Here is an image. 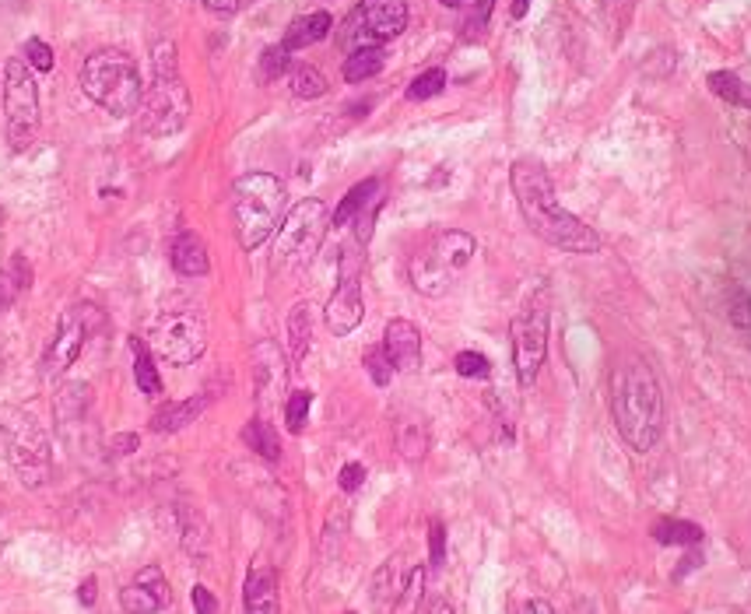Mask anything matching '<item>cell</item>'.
Returning <instances> with one entry per match:
<instances>
[{
	"label": "cell",
	"instance_id": "obj_1",
	"mask_svg": "<svg viewBox=\"0 0 751 614\" xmlns=\"http://www.w3.org/2000/svg\"><path fill=\"white\" fill-rule=\"evenodd\" d=\"M509 183H513L523 222L530 225V232H534L537 239H544V243L562 253H576V257L601 253L604 239L597 236L587 222H580L573 211H566L558 204V193H555V186H551L541 162H530V158L513 162Z\"/></svg>",
	"mask_w": 751,
	"mask_h": 614
},
{
	"label": "cell",
	"instance_id": "obj_2",
	"mask_svg": "<svg viewBox=\"0 0 751 614\" xmlns=\"http://www.w3.org/2000/svg\"><path fill=\"white\" fill-rule=\"evenodd\" d=\"M611 415L636 453H650L664 436V386L643 355H622L611 369Z\"/></svg>",
	"mask_w": 751,
	"mask_h": 614
},
{
	"label": "cell",
	"instance_id": "obj_3",
	"mask_svg": "<svg viewBox=\"0 0 751 614\" xmlns=\"http://www.w3.org/2000/svg\"><path fill=\"white\" fill-rule=\"evenodd\" d=\"M285 183L271 172H246L232 186V218L243 250H260L285 215Z\"/></svg>",
	"mask_w": 751,
	"mask_h": 614
},
{
	"label": "cell",
	"instance_id": "obj_4",
	"mask_svg": "<svg viewBox=\"0 0 751 614\" xmlns=\"http://www.w3.org/2000/svg\"><path fill=\"white\" fill-rule=\"evenodd\" d=\"M81 92L95 102L99 109H106L109 116H130L141 109L144 102V85L141 71H137L134 57H127L123 50H99L85 60L78 74Z\"/></svg>",
	"mask_w": 751,
	"mask_h": 614
},
{
	"label": "cell",
	"instance_id": "obj_5",
	"mask_svg": "<svg viewBox=\"0 0 751 614\" xmlns=\"http://www.w3.org/2000/svg\"><path fill=\"white\" fill-rule=\"evenodd\" d=\"M0 439L8 450V464L22 478V485L39 488L53 474V450L43 425L15 404H0Z\"/></svg>",
	"mask_w": 751,
	"mask_h": 614
},
{
	"label": "cell",
	"instance_id": "obj_6",
	"mask_svg": "<svg viewBox=\"0 0 751 614\" xmlns=\"http://www.w3.org/2000/svg\"><path fill=\"white\" fill-rule=\"evenodd\" d=\"M478 253L474 236L460 229H443L411 257V285L429 299H443Z\"/></svg>",
	"mask_w": 751,
	"mask_h": 614
},
{
	"label": "cell",
	"instance_id": "obj_7",
	"mask_svg": "<svg viewBox=\"0 0 751 614\" xmlns=\"http://www.w3.org/2000/svg\"><path fill=\"white\" fill-rule=\"evenodd\" d=\"M144 120H148L151 134L158 137L176 134L190 120V92L179 78L176 46L172 43L155 46V78L144 92Z\"/></svg>",
	"mask_w": 751,
	"mask_h": 614
},
{
	"label": "cell",
	"instance_id": "obj_8",
	"mask_svg": "<svg viewBox=\"0 0 751 614\" xmlns=\"http://www.w3.org/2000/svg\"><path fill=\"white\" fill-rule=\"evenodd\" d=\"M39 85L32 67L22 57L4 64V130L11 151H29L39 137Z\"/></svg>",
	"mask_w": 751,
	"mask_h": 614
},
{
	"label": "cell",
	"instance_id": "obj_9",
	"mask_svg": "<svg viewBox=\"0 0 751 614\" xmlns=\"http://www.w3.org/2000/svg\"><path fill=\"white\" fill-rule=\"evenodd\" d=\"M327 229H330L327 204H323V200H316V197L299 200V204H295V208L288 211V215L281 218V225H278L274 260H278L281 267H292V271L306 267L309 260L320 253Z\"/></svg>",
	"mask_w": 751,
	"mask_h": 614
},
{
	"label": "cell",
	"instance_id": "obj_10",
	"mask_svg": "<svg viewBox=\"0 0 751 614\" xmlns=\"http://www.w3.org/2000/svg\"><path fill=\"white\" fill-rule=\"evenodd\" d=\"M151 348L162 362L190 365L208 348V323L194 306H169L151 327Z\"/></svg>",
	"mask_w": 751,
	"mask_h": 614
},
{
	"label": "cell",
	"instance_id": "obj_11",
	"mask_svg": "<svg viewBox=\"0 0 751 614\" xmlns=\"http://www.w3.org/2000/svg\"><path fill=\"white\" fill-rule=\"evenodd\" d=\"M408 29V4L404 0H362L348 18H344L337 43L348 53L365 50V46H380L397 39Z\"/></svg>",
	"mask_w": 751,
	"mask_h": 614
},
{
	"label": "cell",
	"instance_id": "obj_12",
	"mask_svg": "<svg viewBox=\"0 0 751 614\" xmlns=\"http://www.w3.org/2000/svg\"><path fill=\"white\" fill-rule=\"evenodd\" d=\"M106 323H109L106 309L95 306V302H78V306L67 309V313L60 316L57 334H53L50 348H46V355H43V372H46V376H64V372L78 362V355L85 351V344L92 341L95 334H102V330H106Z\"/></svg>",
	"mask_w": 751,
	"mask_h": 614
},
{
	"label": "cell",
	"instance_id": "obj_13",
	"mask_svg": "<svg viewBox=\"0 0 751 614\" xmlns=\"http://www.w3.org/2000/svg\"><path fill=\"white\" fill-rule=\"evenodd\" d=\"M548 330H551V309L548 295L537 292L513 320V365L520 386H534L544 358H548Z\"/></svg>",
	"mask_w": 751,
	"mask_h": 614
},
{
	"label": "cell",
	"instance_id": "obj_14",
	"mask_svg": "<svg viewBox=\"0 0 751 614\" xmlns=\"http://www.w3.org/2000/svg\"><path fill=\"white\" fill-rule=\"evenodd\" d=\"M365 316V299H362V281H358V271H344L341 281H337L334 295H330L327 309H323V320H327V330L334 337H348L358 330Z\"/></svg>",
	"mask_w": 751,
	"mask_h": 614
},
{
	"label": "cell",
	"instance_id": "obj_15",
	"mask_svg": "<svg viewBox=\"0 0 751 614\" xmlns=\"http://www.w3.org/2000/svg\"><path fill=\"white\" fill-rule=\"evenodd\" d=\"M411 569L415 565H404L401 555L387 558V562L376 569V576H372V607L380 614H394L397 607L404 604V593H408V583H411Z\"/></svg>",
	"mask_w": 751,
	"mask_h": 614
},
{
	"label": "cell",
	"instance_id": "obj_16",
	"mask_svg": "<svg viewBox=\"0 0 751 614\" xmlns=\"http://www.w3.org/2000/svg\"><path fill=\"white\" fill-rule=\"evenodd\" d=\"M383 348H387L397 372H415L422 365V334L411 320H390L387 334H383Z\"/></svg>",
	"mask_w": 751,
	"mask_h": 614
},
{
	"label": "cell",
	"instance_id": "obj_17",
	"mask_svg": "<svg viewBox=\"0 0 751 614\" xmlns=\"http://www.w3.org/2000/svg\"><path fill=\"white\" fill-rule=\"evenodd\" d=\"M285 355H281V348L274 341H260L257 348H253V376H257V393L260 400H278V393L285 390V379H288V369H285Z\"/></svg>",
	"mask_w": 751,
	"mask_h": 614
},
{
	"label": "cell",
	"instance_id": "obj_18",
	"mask_svg": "<svg viewBox=\"0 0 751 614\" xmlns=\"http://www.w3.org/2000/svg\"><path fill=\"white\" fill-rule=\"evenodd\" d=\"M246 614H281L278 572L271 565H253L246 576Z\"/></svg>",
	"mask_w": 751,
	"mask_h": 614
},
{
	"label": "cell",
	"instance_id": "obj_19",
	"mask_svg": "<svg viewBox=\"0 0 751 614\" xmlns=\"http://www.w3.org/2000/svg\"><path fill=\"white\" fill-rule=\"evenodd\" d=\"M169 260L183 278H204L211 271L208 246H204V239L197 232H179L169 246Z\"/></svg>",
	"mask_w": 751,
	"mask_h": 614
},
{
	"label": "cell",
	"instance_id": "obj_20",
	"mask_svg": "<svg viewBox=\"0 0 751 614\" xmlns=\"http://www.w3.org/2000/svg\"><path fill=\"white\" fill-rule=\"evenodd\" d=\"M211 397H186V400H169V404H162L151 415V432H158V436H165V432H179L186 429L190 422H197L201 418V411L208 407Z\"/></svg>",
	"mask_w": 751,
	"mask_h": 614
},
{
	"label": "cell",
	"instance_id": "obj_21",
	"mask_svg": "<svg viewBox=\"0 0 751 614\" xmlns=\"http://www.w3.org/2000/svg\"><path fill=\"white\" fill-rule=\"evenodd\" d=\"M330 29H334V18H330L327 11H313V15H302V18H295V22L288 25L281 46H285L288 53L309 50V46H316L320 39H327Z\"/></svg>",
	"mask_w": 751,
	"mask_h": 614
},
{
	"label": "cell",
	"instance_id": "obj_22",
	"mask_svg": "<svg viewBox=\"0 0 751 614\" xmlns=\"http://www.w3.org/2000/svg\"><path fill=\"white\" fill-rule=\"evenodd\" d=\"M383 64H387V53H383V46H365V50L348 53L341 74H344V81H348V85H362V81L376 78V74L383 71Z\"/></svg>",
	"mask_w": 751,
	"mask_h": 614
},
{
	"label": "cell",
	"instance_id": "obj_23",
	"mask_svg": "<svg viewBox=\"0 0 751 614\" xmlns=\"http://www.w3.org/2000/svg\"><path fill=\"white\" fill-rule=\"evenodd\" d=\"M309 341H313V313H309V302H295L288 313V355L295 365L306 358Z\"/></svg>",
	"mask_w": 751,
	"mask_h": 614
},
{
	"label": "cell",
	"instance_id": "obj_24",
	"mask_svg": "<svg viewBox=\"0 0 751 614\" xmlns=\"http://www.w3.org/2000/svg\"><path fill=\"white\" fill-rule=\"evenodd\" d=\"M88 404H92V386L81 383V379L64 383L57 390V397H53V411H57L60 422H78V418L88 411Z\"/></svg>",
	"mask_w": 751,
	"mask_h": 614
},
{
	"label": "cell",
	"instance_id": "obj_25",
	"mask_svg": "<svg viewBox=\"0 0 751 614\" xmlns=\"http://www.w3.org/2000/svg\"><path fill=\"white\" fill-rule=\"evenodd\" d=\"M243 443L250 446L257 457L264 460H281V439H278V429H274L267 418H253V422H246L243 429Z\"/></svg>",
	"mask_w": 751,
	"mask_h": 614
},
{
	"label": "cell",
	"instance_id": "obj_26",
	"mask_svg": "<svg viewBox=\"0 0 751 614\" xmlns=\"http://www.w3.org/2000/svg\"><path fill=\"white\" fill-rule=\"evenodd\" d=\"M376 193H383L380 190V179H362L358 186H351L348 193H344V200L337 204V211L330 215V225H348V222H355V215L358 211L369 204Z\"/></svg>",
	"mask_w": 751,
	"mask_h": 614
},
{
	"label": "cell",
	"instance_id": "obj_27",
	"mask_svg": "<svg viewBox=\"0 0 751 614\" xmlns=\"http://www.w3.org/2000/svg\"><path fill=\"white\" fill-rule=\"evenodd\" d=\"M709 92L720 95L723 102H730V106H741V109H751V85L748 81H741L734 71H713L706 78Z\"/></svg>",
	"mask_w": 751,
	"mask_h": 614
},
{
	"label": "cell",
	"instance_id": "obj_28",
	"mask_svg": "<svg viewBox=\"0 0 751 614\" xmlns=\"http://www.w3.org/2000/svg\"><path fill=\"white\" fill-rule=\"evenodd\" d=\"M130 351H134V379H137V386H141V393L158 397V393H162V376H158L148 344H144L141 337H130Z\"/></svg>",
	"mask_w": 751,
	"mask_h": 614
},
{
	"label": "cell",
	"instance_id": "obj_29",
	"mask_svg": "<svg viewBox=\"0 0 751 614\" xmlns=\"http://www.w3.org/2000/svg\"><path fill=\"white\" fill-rule=\"evenodd\" d=\"M179 530H183V548L190 555H204L208 551V523L194 506H179Z\"/></svg>",
	"mask_w": 751,
	"mask_h": 614
},
{
	"label": "cell",
	"instance_id": "obj_30",
	"mask_svg": "<svg viewBox=\"0 0 751 614\" xmlns=\"http://www.w3.org/2000/svg\"><path fill=\"white\" fill-rule=\"evenodd\" d=\"M653 541L657 544H699L702 541V527L699 523H688V520H657L653 523Z\"/></svg>",
	"mask_w": 751,
	"mask_h": 614
},
{
	"label": "cell",
	"instance_id": "obj_31",
	"mask_svg": "<svg viewBox=\"0 0 751 614\" xmlns=\"http://www.w3.org/2000/svg\"><path fill=\"white\" fill-rule=\"evenodd\" d=\"M120 607H123L127 614H158V611H165L169 604H165V600L158 597V593H151L148 586H141V583L134 579V583H127V586L120 590Z\"/></svg>",
	"mask_w": 751,
	"mask_h": 614
},
{
	"label": "cell",
	"instance_id": "obj_32",
	"mask_svg": "<svg viewBox=\"0 0 751 614\" xmlns=\"http://www.w3.org/2000/svg\"><path fill=\"white\" fill-rule=\"evenodd\" d=\"M397 450L404 460H422L429 453V429L422 422H401L397 425Z\"/></svg>",
	"mask_w": 751,
	"mask_h": 614
},
{
	"label": "cell",
	"instance_id": "obj_33",
	"mask_svg": "<svg viewBox=\"0 0 751 614\" xmlns=\"http://www.w3.org/2000/svg\"><path fill=\"white\" fill-rule=\"evenodd\" d=\"M292 95H299V99H320V95H327V78H323L320 67L313 64L292 67Z\"/></svg>",
	"mask_w": 751,
	"mask_h": 614
},
{
	"label": "cell",
	"instance_id": "obj_34",
	"mask_svg": "<svg viewBox=\"0 0 751 614\" xmlns=\"http://www.w3.org/2000/svg\"><path fill=\"white\" fill-rule=\"evenodd\" d=\"M362 365H365V372H369V379H372L376 386H387L390 379H394V372H397L383 344H372V348H365Z\"/></svg>",
	"mask_w": 751,
	"mask_h": 614
},
{
	"label": "cell",
	"instance_id": "obj_35",
	"mask_svg": "<svg viewBox=\"0 0 751 614\" xmlns=\"http://www.w3.org/2000/svg\"><path fill=\"white\" fill-rule=\"evenodd\" d=\"M446 88V71L443 67H429L425 74H418L415 81L408 85V99L411 102H425L432 99V95H439Z\"/></svg>",
	"mask_w": 751,
	"mask_h": 614
},
{
	"label": "cell",
	"instance_id": "obj_36",
	"mask_svg": "<svg viewBox=\"0 0 751 614\" xmlns=\"http://www.w3.org/2000/svg\"><path fill=\"white\" fill-rule=\"evenodd\" d=\"M292 67V57H288V50L285 46H267L264 53H260V67H257V78L264 81H278L281 74Z\"/></svg>",
	"mask_w": 751,
	"mask_h": 614
},
{
	"label": "cell",
	"instance_id": "obj_37",
	"mask_svg": "<svg viewBox=\"0 0 751 614\" xmlns=\"http://www.w3.org/2000/svg\"><path fill=\"white\" fill-rule=\"evenodd\" d=\"M727 316L737 330H751V295L748 288L730 285L727 288Z\"/></svg>",
	"mask_w": 751,
	"mask_h": 614
},
{
	"label": "cell",
	"instance_id": "obj_38",
	"mask_svg": "<svg viewBox=\"0 0 751 614\" xmlns=\"http://www.w3.org/2000/svg\"><path fill=\"white\" fill-rule=\"evenodd\" d=\"M309 407H313V393L309 390H295L292 397L285 400V422L292 432H302L309 422Z\"/></svg>",
	"mask_w": 751,
	"mask_h": 614
},
{
	"label": "cell",
	"instance_id": "obj_39",
	"mask_svg": "<svg viewBox=\"0 0 751 614\" xmlns=\"http://www.w3.org/2000/svg\"><path fill=\"white\" fill-rule=\"evenodd\" d=\"M25 64H29L32 67V71H39V74H46V71H53V64H57V60H53V50H50V43H43V39H29V43H25Z\"/></svg>",
	"mask_w": 751,
	"mask_h": 614
},
{
	"label": "cell",
	"instance_id": "obj_40",
	"mask_svg": "<svg viewBox=\"0 0 751 614\" xmlns=\"http://www.w3.org/2000/svg\"><path fill=\"white\" fill-rule=\"evenodd\" d=\"M453 365H457V372L464 379H485L488 372H492V365H488V358L481 355V351H460V355L453 358Z\"/></svg>",
	"mask_w": 751,
	"mask_h": 614
},
{
	"label": "cell",
	"instance_id": "obj_41",
	"mask_svg": "<svg viewBox=\"0 0 751 614\" xmlns=\"http://www.w3.org/2000/svg\"><path fill=\"white\" fill-rule=\"evenodd\" d=\"M492 8H495V0H474L471 15H467V22H464V39H481V36H485Z\"/></svg>",
	"mask_w": 751,
	"mask_h": 614
},
{
	"label": "cell",
	"instance_id": "obj_42",
	"mask_svg": "<svg viewBox=\"0 0 751 614\" xmlns=\"http://www.w3.org/2000/svg\"><path fill=\"white\" fill-rule=\"evenodd\" d=\"M429 558H432V565H443V558H446V530L439 520L429 523Z\"/></svg>",
	"mask_w": 751,
	"mask_h": 614
},
{
	"label": "cell",
	"instance_id": "obj_43",
	"mask_svg": "<svg viewBox=\"0 0 751 614\" xmlns=\"http://www.w3.org/2000/svg\"><path fill=\"white\" fill-rule=\"evenodd\" d=\"M190 600H194V611L197 614H222V604H218V597L208 590V586L197 583L194 593H190Z\"/></svg>",
	"mask_w": 751,
	"mask_h": 614
},
{
	"label": "cell",
	"instance_id": "obj_44",
	"mask_svg": "<svg viewBox=\"0 0 751 614\" xmlns=\"http://www.w3.org/2000/svg\"><path fill=\"white\" fill-rule=\"evenodd\" d=\"M18 295H22V285L15 281V274H11V271H0V313L15 306Z\"/></svg>",
	"mask_w": 751,
	"mask_h": 614
},
{
	"label": "cell",
	"instance_id": "obj_45",
	"mask_svg": "<svg viewBox=\"0 0 751 614\" xmlns=\"http://www.w3.org/2000/svg\"><path fill=\"white\" fill-rule=\"evenodd\" d=\"M337 481H341L344 492H358V488L365 485V467L362 464H344L341 478H337Z\"/></svg>",
	"mask_w": 751,
	"mask_h": 614
},
{
	"label": "cell",
	"instance_id": "obj_46",
	"mask_svg": "<svg viewBox=\"0 0 751 614\" xmlns=\"http://www.w3.org/2000/svg\"><path fill=\"white\" fill-rule=\"evenodd\" d=\"M246 0H204V8L211 11V15H236L239 8H243Z\"/></svg>",
	"mask_w": 751,
	"mask_h": 614
},
{
	"label": "cell",
	"instance_id": "obj_47",
	"mask_svg": "<svg viewBox=\"0 0 751 614\" xmlns=\"http://www.w3.org/2000/svg\"><path fill=\"white\" fill-rule=\"evenodd\" d=\"M95 597H99V579H95V576H88L85 583L78 586V600H81V604H85V607H92V604H95Z\"/></svg>",
	"mask_w": 751,
	"mask_h": 614
},
{
	"label": "cell",
	"instance_id": "obj_48",
	"mask_svg": "<svg viewBox=\"0 0 751 614\" xmlns=\"http://www.w3.org/2000/svg\"><path fill=\"white\" fill-rule=\"evenodd\" d=\"M516 614H555V607H551L548 600H523V604L516 607Z\"/></svg>",
	"mask_w": 751,
	"mask_h": 614
},
{
	"label": "cell",
	"instance_id": "obj_49",
	"mask_svg": "<svg viewBox=\"0 0 751 614\" xmlns=\"http://www.w3.org/2000/svg\"><path fill=\"white\" fill-rule=\"evenodd\" d=\"M109 446H113L116 453H134L137 446H141V439H137L134 432H127V436H116V439H113V443H109Z\"/></svg>",
	"mask_w": 751,
	"mask_h": 614
},
{
	"label": "cell",
	"instance_id": "obj_50",
	"mask_svg": "<svg viewBox=\"0 0 751 614\" xmlns=\"http://www.w3.org/2000/svg\"><path fill=\"white\" fill-rule=\"evenodd\" d=\"M429 614H457V611H453V607H450V600L436 597V600H432V604H429Z\"/></svg>",
	"mask_w": 751,
	"mask_h": 614
},
{
	"label": "cell",
	"instance_id": "obj_51",
	"mask_svg": "<svg viewBox=\"0 0 751 614\" xmlns=\"http://www.w3.org/2000/svg\"><path fill=\"white\" fill-rule=\"evenodd\" d=\"M530 11V0H513V18H523Z\"/></svg>",
	"mask_w": 751,
	"mask_h": 614
},
{
	"label": "cell",
	"instance_id": "obj_52",
	"mask_svg": "<svg viewBox=\"0 0 751 614\" xmlns=\"http://www.w3.org/2000/svg\"><path fill=\"white\" fill-rule=\"evenodd\" d=\"M439 4H446V8H464L467 0H439Z\"/></svg>",
	"mask_w": 751,
	"mask_h": 614
}]
</instances>
